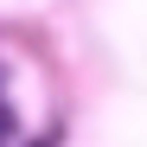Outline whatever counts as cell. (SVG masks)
Masks as SVG:
<instances>
[{
	"label": "cell",
	"mask_w": 147,
	"mask_h": 147,
	"mask_svg": "<svg viewBox=\"0 0 147 147\" xmlns=\"http://www.w3.org/2000/svg\"><path fill=\"white\" fill-rule=\"evenodd\" d=\"M7 134H13V115H7V109H0V141H7Z\"/></svg>",
	"instance_id": "1"
},
{
	"label": "cell",
	"mask_w": 147,
	"mask_h": 147,
	"mask_svg": "<svg viewBox=\"0 0 147 147\" xmlns=\"http://www.w3.org/2000/svg\"><path fill=\"white\" fill-rule=\"evenodd\" d=\"M38 147H51V141H38Z\"/></svg>",
	"instance_id": "2"
}]
</instances>
